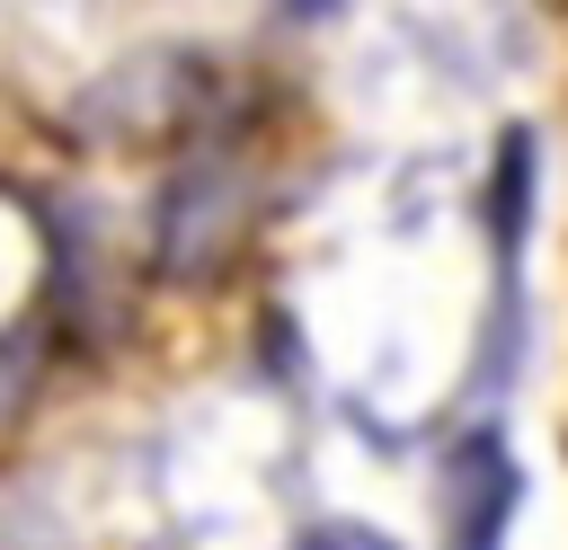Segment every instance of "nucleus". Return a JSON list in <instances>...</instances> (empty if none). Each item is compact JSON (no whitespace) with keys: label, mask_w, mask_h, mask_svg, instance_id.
<instances>
[{"label":"nucleus","mask_w":568,"mask_h":550,"mask_svg":"<svg viewBox=\"0 0 568 550\" xmlns=\"http://www.w3.org/2000/svg\"><path fill=\"white\" fill-rule=\"evenodd\" d=\"M515 497H524V479H515L506 444L479 426V435L453 452V497H444V532H453V550H506Z\"/></svg>","instance_id":"f257e3e1"},{"label":"nucleus","mask_w":568,"mask_h":550,"mask_svg":"<svg viewBox=\"0 0 568 550\" xmlns=\"http://www.w3.org/2000/svg\"><path fill=\"white\" fill-rule=\"evenodd\" d=\"M524 213H532V133L515 124V133L497 142V186H488V231H497V257H515Z\"/></svg>","instance_id":"f03ea898"},{"label":"nucleus","mask_w":568,"mask_h":550,"mask_svg":"<svg viewBox=\"0 0 568 550\" xmlns=\"http://www.w3.org/2000/svg\"><path fill=\"white\" fill-rule=\"evenodd\" d=\"M302 550H399L390 532H373V523H311L302 532Z\"/></svg>","instance_id":"7ed1b4c3"},{"label":"nucleus","mask_w":568,"mask_h":550,"mask_svg":"<svg viewBox=\"0 0 568 550\" xmlns=\"http://www.w3.org/2000/svg\"><path fill=\"white\" fill-rule=\"evenodd\" d=\"M284 9H293V18H320V9H328V0H284Z\"/></svg>","instance_id":"20e7f679"}]
</instances>
